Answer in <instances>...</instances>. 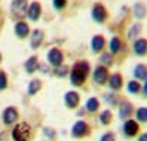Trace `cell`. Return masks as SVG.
I'll return each instance as SVG.
<instances>
[{
  "label": "cell",
  "instance_id": "1",
  "mask_svg": "<svg viewBox=\"0 0 147 141\" xmlns=\"http://www.w3.org/2000/svg\"><path fill=\"white\" fill-rule=\"evenodd\" d=\"M27 0H12L11 3V15L12 18L21 21L24 16H27Z\"/></svg>",
  "mask_w": 147,
  "mask_h": 141
},
{
  "label": "cell",
  "instance_id": "2",
  "mask_svg": "<svg viewBox=\"0 0 147 141\" xmlns=\"http://www.w3.org/2000/svg\"><path fill=\"white\" fill-rule=\"evenodd\" d=\"M30 134H31V129L28 126V123H25V122H21L18 123L13 131H12V138L15 141H27L30 138Z\"/></svg>",
  "mask_w": 147,
  "mask_h": 141
},
{
  "label": "cell",
  "instance_id": "3",
  "mask_svg": "<svg viewBox=\"0 0 147 141\" xmlns=\"http://www.w3.org/2000/svg\"><path fill=\"white\" fill-rule=\"evenodd\" d=\"M91 15H92V20L97 24H104L107 21V18H109V11H107V7L102 3H95L92 6Z\"/></svg>",
  "mask_w": 147,
  "mask_h": 141
},
{
  "label": "cell",
  "instance_id": "4",
  "mask_svg": "<svg viewBox=\"0 0 147 141\" xmlns=\"http://www.w3.org/2000/svg\"><path fill=\"white\" fill-rule=\"evenodd\" d=\"M63 61H64V54H63L61 49L52 48V49L48 52V63H49L51 65L58 67V65L63 64Z\"/></svg>",
  "mask_w": 147,
  "mask_h": 141
},
{
  "label": "cell",
  "instance_id": "5",
  "mask_svg": "<svg viewBox=\"0 0 147 141\" xmlns=\"http://www.w3.org/2000/svg\"><path fill=\"white\" fill-rule=\"evenodd\" d=\"M40 15H42V5L39 2L30 3L28 7H27V16H28V20L33 21V22H36V21H39Z\"/></svg>",
  "mask_w": 147,
  "mask_h": 141
},
{
  "label": "cell",
  "instance_id": "6",
  "mask_svg": "<svg viewBox=\"0 0 147 141\" xmlns=\"http://www.w3.org/2000/svg\"><path fill=\"white\" fill-rule=\"evenodd\" d=\"M13 30H15V34H16V37H18V39H25L27 36H30V25L25 21H22V20L16 21Z\"/></svg>",
  "mask_w": 147,
  "mask_h": 141
},
{
  "label": "cell",
  "instance_id": "7",
  "mask_svg": "<svg viewBox=\"0 0 147 141\" xmlns=\"http://www.w3.org/2000/svg\"><path fill=\"white\" fill-rule=\"evenodd\" d=\"M109 70H107V67H102V65H98L97 68L94 70V80L97 82V83H100V85H102V83H106L107 80H109Z\"/></svg>",
  "mask_w": 147,
  "mask_h": 141
},
{
  "label": "cell",
  "instance_id": "8",
  "mask_svg": "<svg viewBox=\"0 0 147 141\" xmlns=\"http://www.w3.org/2000/svg\"><path fill=\"white\" fill-rule=\"evenodd\" d=\"M85 79H86V74H85L77 65H74L73 70L70 72V82H71L73 85H76V86H80V85L85 82Z\"/></svg>",
  "mask_w": 147,
  "mask_h": 141
},
{
  "label": "cell",
  "instance_id": "9",
  "mask_svg": "<svg viewBox=\"0 0 147 141\" xmlns=\"http://www.w3.org/2000/svg\"><path fill=\"white\" fill-rule=\"evenodd\" d=\"M132 49H134V54L138 55V57L147 55V39H143V37L135 39L134 45H132Z\"/></svg>",
  "mask_w": 147,
  "mask_h": 141
},
{
  "label": "cell",
  "instance_id": "10",
  "mask_svg": "<svg viewBox=\"0 0 147 141\" xmlns=\"http://www.w3.org/2000/svg\"><path fill=\"white\" fill-rule=\"evenodd\" d=\"M43 39H45V34H43L42 30H39V28L33 30V33H30V46H31L33 49L40 48Z\"/></svg>",
  "mask_w": 147,
  "mask_h": 141
},
{
  "label": "cell",
  "instance_id": "11",
  "mask_svg": "<svg viewBox=\"0 0 147 141\" xmlns=\"http://www.w3.org/2000/svg\"><path fill=\"white\" fill-rule=\"evenodd\" d=\"M88 131H89V126L86 125V122L79 120V122L74 123V126L71 129V134H73V137L80 138V137H85L86 134H88Z\"/></svg>",
  "mask_w": 147,
  "mask_h": 141
},
{
  "label": "cell",
  "instance_id": "12",
  "mask_svg": "<svg viewBox=\"0 0 147 141\" xmlns=\"http://www.w3.org/2000/svg\"><path fill=\"white\" fill-rule=\"evenodd\" d=\"M106 48V39L102 37V36H94L92 40H91V51L95 52V54H98V52L101 51H104Z\"/></svg>",
  "mask_w": 147,
  "mask_h": 141
},
{
  "label": "cell",
  "instance_id": "13",
  "mask_svg": "<svg viewBox=\"0 0 147 141\" xmlns=\"http://www.w3.org/2000/svg\"><path fill=\"white\" fill-rule=\"evenodd\" d=\"M16 119H18V111H16V109L7 107L3 111V122H5V125H12L13 122H16Z\"/></svg>",
  "mask_w": 147,
  "mask_h": 141
},
{
  "label": "cell",
  "instance_id": "14",
  "mask_svg": "<svg viewBox=\"0 0 147 141\" xmlns=\"http://www.w3.org/2000/svg\"><path fill=\"white\" fill-rule=\"evenodd\" d=\"M64 101L67 104V107L74 109V107H77V104H79V94L74 92V91H68L64 96Z\"/></svg>",
  "mask_w": 147,
  "mask_h": 141
},
{
  "label": "cell",
  "instance_id": "15",
  "mask_svg": "<svg viewBox=\"0 0 147 141\" xmlns=\"http://www.w3.org/2000/svg\"><path fill=\"white\" fill-rule=\"evenodd\" d=\"M123 132H125V135H128V137L137 135V132H138V123L135 120L128 119L125 122V125H123Z\"/></svg>",
  "mask_w": 147,
  "mask_h": 141
},
{
  "label": "cell",
  "instance_id": "16",
  "mask_svg": "<svg viewBox=\"0 0 147 141\" xmlns=\"http://www.w3.org/2000/svg\"><path fill=\"white\" fill-rule=\"evenodd\" d=\"M132 11H134L135 18H138V20H143L144 16L147 15V6H146L143 2H138V3H135V5H134Z\"/></svg>",
  "mask_w": 147,
  "mask_h": 141
},
{
  "label": "cell",
  "instance_id": "17",
  "mask_svg": "<svg viewBox=\"0 0 147 141\" xmlns=\"http://www.w3.org/2000/svg\"><path fill=\"white\" fill-rule=\"evenodd\" d=\"M24 67H25V70H27V73H34L39 68V59H37V57H30L27 61H25Z\"/></svg>",
  "mask_w": 147,
  "mask_h": 141
},
{
  "label": "cell",
  "instance_id": "18",
  "mask_svg": "<svg viewBox=\"0 0 147 141\" xmlns=\"http://www.w3.org/2000/svg\"><path fill=\"white\" fill-rule=\"evenodd\" d=\"M109 85L111 89H119L120 86H122V76L119 73H115L109 77Z\"/></svg>",
  "mask_w": 147,
  "mask_h": 141
},
{
  "label": "cell",
  "instance_id": "19",
  "mask_svg": "<svg viewBox=\"0 0 147 141\" xmlns=\"http://www.w3.org/2000/svg\"><path fill=\"white\" fill-rule=\"evenodd\" d=\"M131 114H132V105L129 104V103H123L122 105H120V109H119L120 119H128Z\"/></svg>",
  "mask_w": 147,
  "mask_h": 141
},
{
  "label": "cell",
  "instance_id": "20",
  "mask_svg": "<svg viewBox=\"0 0 147 141\" xmlns=\"http://www.w3.org/2000/svg\"><path fill=\"white\" fill-rule=\"evenodd\" d=\"M109 48H110V52H111V54H117V52L122 49V40H120V37H117V36L111 37Z\"/></svg>",
  "mask_w": 147,
  "mask_h": 141
},
{
  "label": "cell",
  "instance_id": "21",
  "mask_svg": "<svg viewBox=\"0 0 147 141\" xmlns=\"http://www.w3.org/2000/svg\"><path fill=\"white\" fill-rule=\"evenodd\" d=\"M134 76L137 79H140V80H146L147 79V67L143 64H138L134 70Z\"/></svg>",
  "mask_w": 147,
  "mask_h": 141
},
{
  "label": "cell",
  "instance_id": "22",
  "mask_svg": "<svg viewBox=\"0 0 147 141\" xmlns=\"http://www.w3.org/2000/svg\"><path fill=\"white\" fill-rule=\"evenodd\" d=\"M141 24L140 22H137V24H134L131 28H129V31H128V39H135L138 34L141 33Z\"/></svg>",
  "mask_w": 147,
  "mask_h": 141
},
{
  "label": "cell",
  "instance_id": "23",
  "mask_svg": "<svg viewBox=\"0 0 147 141\" xmlns=\"http://www.w3.org/2000/svg\"><path fill=\"white\" fill-rule=\"evenodd\" d=\"M40 86H42V83H40L39 79H34V80H31L30 85H28V94H30V95L37 94L39 89H40Z\"/></svg>",
  "mask_w": 147,
  "mask_h": 141
},
{
  "label": "cell",
  "instance_id": "24",
  "mask_svg": "<svg viewBox=\"0 0 147 141\" xmlns=\"http://www.w3.org/2000/svg\"><path fill=\"white\" fill-rule=\"evenodd\" d=\"M140 89H141L140 83L135 82V80L128 82V85H126V91H128V92H131V94H137V92H140Z\"/></svg>",
  "mask_w": 147,
  "mask_h": 141
},
{
  "label": "cell",
  "instance_id": "25",
  "mask_svg": "<svg viewBox=\"0 0 147 141\" xmlns=\"http://www.w3.org/2000/svg\"><path fill=\"white\" fill-rule=\"evenodd\" d=\"M98 105H100V103H98L97 98H89L88 103H86V110L88 111H97Z\"/></svg>",
  "mask_w": 147,
  "mask_h": 141
},
{
  "label": "cell",
  "instance_id": "26",
  "mask_svg": "<svg viewBox=\"0 0 147 141\" xmlns=\"http://www.w3.org/2000/svg\"><path fill=\"white\" fill-rule=\"evenodd\" d=\"M100 63L102 64V67H109L111 63H113V58H111V54H102L100 57Z\"/></svg>",
  "mask_w": 147,
  "mask_h": 141
},
{
  "label": "cell",
  "instance_id": "27",
  "mask_svg": "<svg viewBox=\"0 0 147 141\" xmlns=\"http://www.w3.org/2000/svg\"><path fill=\"white\" fill-rule=\"evenodd\" d=\"M68 74V67H65V65H58V67H55V76H58V77H64V76H67Z\"/></svg>",
  "mask_w": 147,
  "mask_h": 141
},
{
  "label": "cell",
  "instance_id": "28",
  "mask_svg": "<svg viewBox=\"0 0 147 141\" xmlns=\"http://www.w3.org/2000/svg\"><path fill=\"white\" fill-rule=\"evenodd\" d=\"M137 119L140 122H147V109L146 107H141L137 110Z\"/></svg>",
  "mask_w": 147,
  "mask_h": 141
},
{
  "label": "cell",
  "instance_id": "29",
  "mask_svg": "<svg viewBox=\"0 0 147 141\" xmlns=\"http://www.w3.org/2000/svg\"><path fill=\"white\" fill-rule=\"evenodd\" d=\"M100 120H101V123H104V125H109V123L111 122V113L109 110L102 111L101 116H100Z\"/></svg>",
  "mask_w": 147,
  "mask_h": 141
},
{
  "label": "cell",
  "instance_id": "30",
  "mask_svg": "<svg viewBox=\"0 0 147 141\" xmlns=\"http://www.w3.org/2000/svg\"><path fill=\"white\" fill-rule=\"evenodd\" d=\"M67 2L68 0H52V6L55 7L57 11H63L64 7L67 6Z\"/></svg>",
  "mask_w": 147,
  "mask_h": 141
},
{
  "label": "cell",
  "instance_id": "31",
  "mask_svg": "<svg viewBox=\"0 0 147 141\" xmlns=\"http://www.w3.org/2000/svg\"><path fill=\"white\" fill-rule=\"evenodd\" d=\"M6 86H7V77L5 72H0V89H5Z\"/></svg>",
  "mask_w": 147,
  "mask_h": 141
},
{
  "label": "cell",
  "instance_id": "32",
  "mask_svg": "<svg viewBox=\"0 0 147 141\" xmlns=\"http://www.w3.org/2000/svg\"><path fill=\"white\" fill-rule=\"evenodd\" d=\"M101 141H115V135L110 134V132H107V134H104L101 137Z\"/></svg>",
  "mask_w": 147,
  "mask_h": 141
},
{
  "label": "cell",
  "instance_id": "33",
  "mask_svg": "<svg viewBox=\"0 0 147 141\" xmlns=\"http://www.w3.org/2000/svg\"><path fill=\"white\" fill-rule=\"evenodd\" d=\"M138 141H147V134H143V135H140Z\"/></svg>",
  "mask_w": 147,
  "mask_h": 141
},
{
  "label": "cell",
  "instance_id": "34",
  "mask_svg": "<svg viewBox=\"0 0 147 141\" xmlns=\"http://www.w3.org/2000/svg\"><path fill=\"white\" fill-rule=\"evenodd\" d=\"M40 68H42V70H40L42 73H48V67H46V65H42Z\"/></svg>",
  "mask_w": 147,
  "mask_h": 141
},
{
  "label": "cell",
  "instance_id": "35",
  "mask_svg": "<svg viewBox=\"0 0 147 141\" xmlns=\"http://www.w3.org/2000/svg\"><path fill=\"white\" fill-rule=\"evenodd\" d=\"M143 91H144V94L147 95V79H146V83H144V88H143Z\"/></svg>",
  "mask_w": 147,
  "mask_h": 141
},
{
  "label": "cell",
  "instance_id": "36",
  "mask_svg": "<svg viewBox=\"0 0 147 141\" xmlns=\"http://www.w3.org/2000/svg\"><path fill=\"white\" fill-rule=\"evenodd\" d=\"M0 63H2V54H0Z\"/></svg>",
  "mask_w": 147,
  "mask_h": 141
},
{
  "label": "cell",
  "instance_id": "37",
  "mask_svg": "<svg viewBox=\"0 0 147 141\" xmlns=\"http://www.w3.org/2000/svg\"><path fill=\"white\" fill-rule=\"evenodd\" d=\"M0 24H2V22H0Z\"/></svg>",
  "mask_w": 147,
  "mask_h": 141
}]
</instances>
